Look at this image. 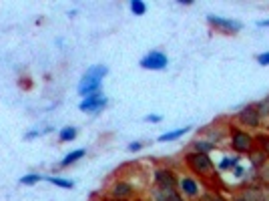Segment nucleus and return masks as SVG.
Wrapping results in <instances>:
<instances>
[{"label": "nucleus", "instance_id": "nucleus-1", "mask_svg": "<svg viewBox=\"0 0 269 201\" xmlns=\"http://www.w3.org/2000/svg\"><path fill=\"white\" fill-rule=\"evenodd\" d=\"M107 75H108L107 64H93V66H88L86 73L82 75L81 81H79V86H77L81 99L91 97L95 93H101V86H103V81H105Z\"/></svg>", "mask_w": 269, "mask_h": 201}, {"label": "nucleus", "instance_id": "nucleus-2", "mask_svg": "<svg viewBox=\"0 0 269 201\" xmlns=\"http://www.w3.org/2000/svg\"><path fill=\"white\" fill-rule=\"evenodd\" d=\"M183 161H185V165H187L189 169L195 173V175H199V177H205V179L215 177V171H217L215 163H213L211 157L205 155V153L187 151V153L183 155Z\"/></svg>", "mask_w": 269, "mask_h": 201}, {"label": "nucleus", "instance_id": "nucleus-3", "mask_svg": "<svg viewBox=\"0 0 269 201\" xmlns=\"http://www.w3.org/2000/svg\"><path fill=\"white\" fill-rule=\"evenodd\" d=\"M229 145L235 151V155H249L257 145H255V135L245 131L241 127H231L229 125Z\"/></svg>", "mask_w": 269, "mask_h": 201}, {"label": "nucleus", "instance_id": "nucleus-4", "mask_svg": "<svg viewBox=\"0 0 269 201\" xmlns=\"http://www.w3.org/2000/svg\"><path fill=\"white\" fill-rule=\"evenodd\" d=\"M235 121L241 125V129H245V131H249V129L257 131V129L261 127V123H263L259 113H257V109H255V103L241 107V109L237 111V115H235Z\"/></svg>", "mask_w": 269, "mask_h": 201}, {"label": "nucleus", "instance_id": "nucleus-5", "mask_svg": "<svg viewBox=\"0 0 269 201\" xmlns=\"http://www.w3.org/2000/svg\"><path fill=\"white\" fill-rule=\"evenodd\" d=\"M207 23L209 27L221 34H237L243 29V25L239 20H233V18H225V16H217V14H209L207 16Z\"/></svg>", "mask_w": 269, "mask_h": 201}, {"label": "nucleus", "instance_id": "nucleus-6", "mask_svg": "<svg viewBox=\"0 0 269 201\" xmlns=\"http://www.w3.org/2000/svg\"><path fill=\"white\" fill-rule=\"evenodd\" d=\"M108 195L113 199H119V201H131L137 195V189L131 181L127 179H117L113 181V185L108 187Z\"/></svg>", "mask_w": 269, "mask_h": 201}, {"label": "nucleus", "instance_id": "nucleus-7", "mask_svg": "<svg viewBox=\"0 0 269 201\" xmlns=\"http://www.w3.org/2000/svg\"><path fill=\"white\" fill-rule=\"evenodd\" d=\"M139 66L145 71H165L169 66V58L163 51H149L139 60Z\"/></svg>", "mask_w": 269, "mask_h": 201}, {"label": "nucleus", "instance_id": "nucleus-8", "mask_svg": "<svg viewBox=\"0 0 269 201\" xmlns=\"http://www.w3.org/2000/svg\"><path fill=\"white\" fill-rule=\"evenodd\" d=\"M153 181H155V187H161V189H177V185H179L177 173L169 167H155Z\"/></svg>", "mask_w": 269, "mask_h": 201}, {"label": "nucleus", "instance_id": "nucleus-9", "mask_svg": "<svg viewBox=\"0 0 269 201\" xmlns=\"http://www.w3.org/2000/svg\"><path fill=\"white\" fill-rule=\"evenodd\" d=\"M107 105H108V99L103 95V91H101V93H95V95H91V97H84L81 101V105H79V109H81L82 113H93V115H97V113H101Z\"/></svg>", "mask_w": 269, "mask_h": 201}, {"label": "nucleus", "instance_id": "nucleus-10", "mask_svg": "<svg viewBox=\"0 0 269 201\" xmlns=\"http://www.w3.org/2000/svg\"><path fill=\"white\" fill-rule=\"evenodd\" d=\"M177 191H179L183 197H187V199H197V197L201 195V183H199L195 177L183 175V177H179Z\"/></svg>", "mask_w": 269, "mask_h": 201}, {"label": "nucleus", "instance_id": "nucleus-11", "mask_svg": "<svg viewBox=\"0 0 269 201\" xmlns=\"http://www.w3.org/2000/svg\"><path fill=\"white\" fill-rule=\"evenodd\" d=\"M151 199L153 201H185V197L177 189H161L153 187L151 189Z\"/></svg>", "mask_w": 269, "mask_h": 201}, {"label": "nucleus", "instance_id": "nucleus-12", "mask_svg": "<svg viewBox=\"0 0 269 201\" xmlns=\"http://www.w3.org/2000/svg\"><path fill=\"white\" fill-rule=\"evenodd\" d=\"M227 133H229V129H221L219 125H209V127L203 129L205 139L211 141V143H215V145H219L221 141H225V135H227Z\"/></svg>", "mask_w": 269, "mask_h": 201}, {"label": "nucleus", "instance_id": "nucleus-13", "mask_svg": "<svg viewBox=\"0 0 269 201\" xmlns=\"http://www.w3.org/2000/svg\"><path fill=\"white\" fill-rule=\"evenodd\" d=\"M86 155V149H75V151H71V153H66L60 161H58V167L60 169H66V167H71V165H75V163H79L82 157Z\"/></svg>", "mask_w": 269, "mask_h": 201}, {"label": "nucleus", "instance_id": "nucleus-14", "mask_svg": "<svg viewBox=\"0 0 269 201\" xmlns=\"http://www.w3.org/2000/svg\"><path fill=\"white\" fill-rule=\"evenodd\" d=\"M189 131H193V125H187V127H181V129H175V131H169V133H163L159 135V143H169V141H177L181 139L183 135H187Z\"/></svg>", "mask_w": 269, "mask_h": 201}, {"label": "nucleus", "instance_id": "nucleus-15", "mask_svg": "<svg viewBox=\"0 0 269 201\" xmlns=\"http://www.w3.org/2000/svg\"><path fill=\"white\" fill-rule=\"evenodd\" d=\"M215 143H211V141H207L205 137H197L193 143H191V151H195V153H205V155H209L211 151H215Z\"/></svg>", "mask_w": 269, "mask_h": 201}, {"label": "nucleus", "instance_id": "nucleus-16", "mask_svg": "<svg viewBox=\"0 0 269 201\" xmlns=\"http://www.w3.org/2000/svg\"><path fill=\"white\" fill-rule=\"evenodd\" d=\"M267 161H269V157L259 149V147H255V149L249 153V163H251V167H253L255 171H257L261 165H265Z\"/></svg>", "mask_w": 269, "mask_h": 201}, {"label": "nucleus", "instance_id": "nucleus-17", "mask_svg": "<svg viewBox=\"0 0 269 201\" xmlns=\"http://www.w3.org/2000/svg\"><path fill=\"white\" fill-rule=\"evenodd\" d=\"M79 135V129L73 127V125H66L58 131V143H69V141H75Z\"/></svg>", "mask_w": 269, "mask_h": 201}, {"label": "nucleus", "instance_id": "nucleus-18", "mask_svg": "<svg viewBox=\"0 0 269 201\" xmlns=\"http://www.w3.org/2000/svg\"><path fill=\"white\" fill-rule=\"evenodd\" d=\"M44 181L53 183V185L60 187V189H73V187H75V181H73V179L60 177V175H49V177H44Z\"/></svg>", "mask_w": 269, "mask_h": 201}, {"label": "nucleus", "instance_id": "nucleus-19", "mask_svg": "<svg viewBox=\"0 0 269 201\" xmlns=\"http://www.w3.org/2000/svg\"><path fill=\"white\" fill-rule=\"evenodd\" d=\"M241 163V155H235V157H223L217 165V171H229L233 167H237Z\"/></svg>", "mask_w": 269, "mask_h": 201}, {"label": "nucleus", "instance_id": "nucleus-20", "mask_svg": "<svg viewBox=\"0 0 269 201\" xmlns=\"http://www.w3.org/2000/svg\"><path fill=\"white\" fill-rule=\"evenodd\" d=\"M54 127H44V129H38V127H32V129H28L27 133H25V141H32V139H38V137H42V135H47V133H53Z\"/></svg>", "mask_w": 269, "mask_h": 201}, {"label": "nucleus", "instance_id": "nucleus-21", "mask_svg": "<svg viewBox=\"0 0 269 201\" xmlns=\"http://www.w3.org/2000/svg\"><path fill=\"white\" fill-rule=\"evenodd\" d=\"M40 181H44V177H42L40 173H27V175H23V177L18 179L20 185H36V183H40Z\"/></svg>", "mask_w": 269, "mask_h": 201}, {"label": "nucleus", "instance_id": "nucleus-22", "mask_svg": "<svg viewBox=\"0 0 269 201\" xmlns=\"http://www.w3.org/2000/svg\"><path fill=\"white\" fill-rule=\"evenodd\" d=\"M255 109H257V113L261 117V121H263V119H269V95L255 103Z\"/></svg>", "mask_w": 269, "mask_h": 201}, {"label": "nucleus", "instance_id": "nucleus-23", "mask_svg": "<svg viewBox=\"0 0 269 201\" xmlns=\"http://www.w3.org/2000/svg\"><path fill=\"white\" fill-rule=\"evenodd\" d=\"M129 8H131V12H133L134 16H143L147 12V2L145 0H131Z\"/></svg>", "mask_w": 269, "mask_h": 201}, {"label": "nucleus", "instance_id": "nucleus-24", "mask_svg": "<svg viewBox=\"0 0 269 201\" xmlns=\"http://www.w3.org/2000/svg\"><path fill=\"white\" fill-rule=\"evenodd\" d=\"M255 145L269 157V133H259V135L255 137Z\"/></svg>", "mask_w": 269, "mask_h": 201}, {"label": "nucleus", "instance_id": "nucleus-25", "mask_svg": "<svg viewBox=\"0 0 269 201\" xmlns=\"http://www.w3.org/2000/svg\"><path fill=\"white\" fill-rule=\"evenodd\" d=\"M255 173H257V181H261V183L269 185V161L265 163V165H261Z\"/></svg>", "mask_w": 269, "mask_h": 201}, {"label": "nucleus", "instance_id": "nucleus-26", "mask_svg": "<svg viewBox=\"0 0 269 201\" xmlns=\"http://www.w3.org/2000/svg\"><path fill=\"white\" fill-rule=\"evenodd\" d=\"M143 147H145V143H143V141H133V143H129L127 151H129V153H137V151H141Z\"/></svg>", "mask_w": 269, "mask_h": 201}, {"label": "nucleus", "instance_id": "nucleus-27", "mask_svg": "<svg viewBox=\"0 0 269 201\" xmlns=\"http://www.w3.org/2000/svg\"><path fill=\"white\" fill-rule=\"evenodd\" d=\"M257 62H259L261 66H269V51H267V53H261V55H257Z\"/></svg>", "mask_w": 269, "mask_h": 201}, {"label": "nucleus", "instance_id": "nucleus-28", "mask_svg": "<svg viewBox=\"0 0 269 201\" xmlns=\"http://www.w3.org/2000/svg\"><path fill=\"white\" fill-rule=\"evenodd\" d=\"M145 121H147V123H161L163 115H155V113H151V115L145 117Z\"/></svg>", "mask_w": 269, "mask_h": 201}, {"label": "nucleus", "instance_id": "nucleus-29", "mask_svg": "<svg viewBox=\"0 0 269 201\" xmlns=\"http://www.w3.org/2000/svg\"><path fill=\"white\" fill-rule=\"evenodd\" d=\"M243 175H245V167H243V165H237V167H233V177L241 179Z\"/></svg>", "mask_w": 269, "mask_h": 201}, {"label": "nucleus", "instance_id": "nucleus-30", "mask_svg": "<svg viewBox=\"0 0 269 201\" xmlns=\"http://www.w3.org/2000/svg\"><path fill=\"white\" fill-rule=\"evenodd\" d=\"M213 197H215V191H209V193H201L199 201H213Z\"/></svg>", "mask_w": 269, "mask_h": 201}, {"label": "nucleus", "instance_id": "nucleus-31", "mask_svg": "<svg viewBox=\"0 0 269 201\" xmlns=\"http://www.w3.org/2000/svg\"><path fill=\"white\" fill-rule=\"evenodd\" d=\"M179 6H193V0H177Z\"/></svg>", "mask_w": 269, "mask_h": 201}, {"label": "nucleus", "instance_id": "nucleus-32", "mask_svg": "<svg viewBox=\"0 0 269 201\" xmlns=\"http://www.w3.org/2000/svg\"><path fill=\"white\" fill-rule=\"evenodd\" d=\"M213 201H229L225 195H221V193H215V197H213Z\"/></svg>", "mask_w": 269, "mask_h": 201}, {"label": "nucleus", "instance_id": "nucleus-33", "mask_svg": "<svg viewBox=\"0 0 269 201\" xmlns=\"http://www.w3.org/2000/svg\"><path fill=\"white\" fill-rule=\"evenodd\" d=\"M257 27H269V20H257Z\"/></svg>", "mask_w": 269, "mask_h": 201}, {"label": "nucleus", "instance_id": "nucleus-34", "mask_svg": "<svg viewBox=\"0 0 269 201\" xmlns=\"http://www.w3.org/2000/svg\"><path fill=\"white\" fill-rule=\"evenodd\" d=\"M233 201H247V199H245V195H243V193H239V195H237Z\"/></svg>", "mask_w": 269, "mask_h": 201}, {"label": "nucleus", "instance_id": "nucleus-35", "mask_svg": "<svg viewBox=\"0 0 269 201\" xmlns=\"http://www.w3.org/2000/svg\"><path fill=\"white\" fill-rule=\"evenodd\" d=\"M105 201H119V199H113V197H107Z\"/></svg>", "mask_w": 269, "mask_h": 201}, {"label": "nucleus", "instance_id": "nucleus-36", "mask_svg": "<svg viewBox=\"0 0 269 201\" xmlns=\"http://www.w3.org/2000/svg\"><path fill=\"white\" fill-rule=\"evenodd\" d=\"M267 133H269V127H267Z\"/></svg>", "mask_w": 269, "mask_h": 201}]
</instances>
